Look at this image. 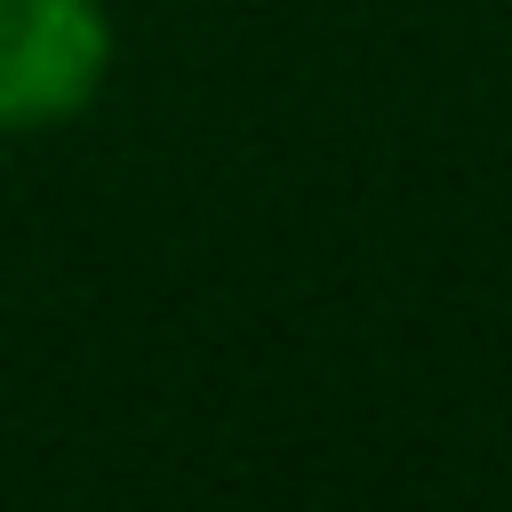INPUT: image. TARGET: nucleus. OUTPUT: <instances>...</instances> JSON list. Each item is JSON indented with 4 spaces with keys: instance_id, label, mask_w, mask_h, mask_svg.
Listing matches in <instances>:
<instances>
[{
    "instance_id": "obj_1",
    "label": "nucleus",
    "mask_w": 512,
    "mask_h": 512,
    "mask_svg": "<svg viewBox=\"0 0 512 512\" xmlns=\"http://www.w3.org/2000/svg\"><path fill=\"white\" fill-rule=\"evenodd\" d=\"M112 72L104 0H0V136L72 120Z\"/></svg>"
}]
</instances>
